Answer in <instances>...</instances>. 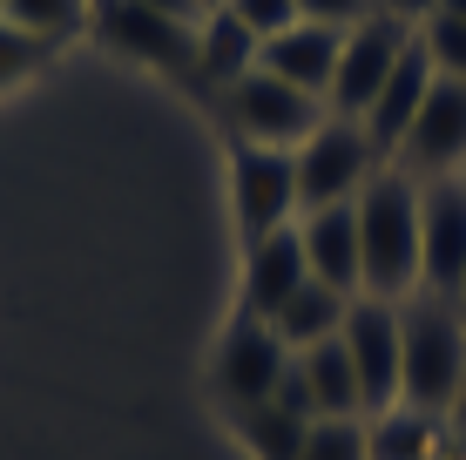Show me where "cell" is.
I'll use <instances>...</instances> for the list:
<instances>
[{
    "instance_id": "6da1fadb",
    "label": "cell",
    "mask_w": 466,
    "mask_h": 460,
    "mask_svg": "<svg viewBox=\"0 0 466 460\" xmlns=\"http://www.w3.org/2000/svg\"><path fill=\"white\" fill-rule=\"evenodd\" d=\"M466 400V312L453 298L412 291L399 305V406L453 420Z\"/></svg>"
},
{
    "instance_id": "7a4b0ae2",
    "label": "cell",
    "mask_w": 466,
    "mask_h": 460,
    "mask_svg": "<svg viewBox=\"0 0 466 460\" xmlns=\"http://www.w3.org/2000/svg\"><path fill=\"white\" fill-rule=\"evenodd\" d=\"M359 291L406 305L420 291V177L385 163L359 189Z\"/></svg>"
},
{
    "instance_id": "3957f363",
    "label": "cell",
    "mask_w": 466,
    "mask_h": 460,
    "mask_svg": "<svg viewBox=\"0 0 466 460\" xmlns=\"http://www.w3.org/2000/svg\"><path fill=\"white\" fill-rule=\"evenodd\" d=\"M291 163H298V217L304 210H325V203H351L365 183L379 177V142L359 129V122H345V116H325L311 136L291 149Z\"/></svg>"
},
{
    "instance_id": "277c9868",
    "label": "cell",
    "mask_w": 466,
    "mask_h": 460,
    "mask_svg": "<svg viewBox=\"0 0 466 460\" xmlns=\"http://www.w3.org/2000/svg\"><path fill=\"white\" fill-rule=\"evenodd\" d=\"M223 116H230L237 142H257V149H298V142L325 122V102L304 95V88H291V82H278L270 68H250L244 82L223 88Z\"/></svg>"
},
{
    "instance_id": "5b68a950",
    "label": "cell",
    "mask_w": 466,
    "mask_h": 460,
    "mask_svg": "<svg viewBox=\"0 0 466 460\" xmlns=\"http://www.w3.org/2000/svg\"><path fill=\"white\" fill-rule=\"evenodd\" d=\"M230 210H237V237H244V244H257V237H270V230H291L298 224V163H291V149L237 142Z\"/></svg>"
},
{
    "instance_id": "8992f818",
    "label": "cell",
    "mask_w": 466,
    "mask_h": 460,
    "mask_svg": "<svg viewBox=\"0 0 466 460\" xmlns=\"http://www.w3.org/2000/svg\"><path fill=\"white\" fill-rule=\"evenodd\" d=\"M406 47H412V27L392 21V14H372V21L345 27L339 75H331L325 108H331V116H345V122H359L365 108L379 102V88L392 82V68H399V55H406Z\"/></svg>"
},
{
    "instance_id": "52a82bcc",
    "label": "cell",
    "mask_w": 466,
    "mask_h": 460,
    "mask_svg": "<svg viewBox=\"0 0 466 460\" xmlns=\"http://www.w3.org/2000/svg\"><path fill=\"white\" fill-rule=\"evenodd\" d=\"M392 163L420 183L466 177V82H446L440 75L426 88V102H420V116H412V129H406Z\"/></svg>"
},
{
    "instance_id": "ba28073f",
    "label": "cell",
    "mask_w": 466,
    "mask_h": 460,
    "mask_svg": "<svg viewBox=\"0 0 466 460\" xmlns=\"http://www.w3.org/2000/svg\"><path fill=\"white\" fill-rule=\"evenodd\" d=\"M466 284V177L420 183V291L453 298Z\"/></svg>"
},
{
    "instance_id": "9c48e42d",
    "label": "cell",
    "mask_w": 466,
    "mask_h": 460,
    "mask_svg": "<svg viewBox=\"0 0 466 460\" xmlns=\"http://www.w3.org/2000/svg\"><path fill=\"white\" fill-rule=\"evenodd\" d=\"M102 41L156 75H197V21H176L142 0H102Z\"/></svg>"
},
{
    "instance_id": "30bf717a",
    "label": "cell",
    "mask_w": 466,
    "mask_h": 460,
    "mask_svg": "<svg viewBox=\"0 0 466 460\" xmlns=\"http://www.w3.org/2000/svg\"><path fill=\"white\" fill-rule=\"evenodd\" d=\"M284 366H291V345L278 339V325L237 312V325L223 332V345H217V393L230 400V414L237 406H264L270 393H278Z\"/></svg>"
},
{
    "instance_id": "8fae6325",
    "label": "cell",
    "mask_w": 466,
    "mask_h": 460,
    "mask_svg": "<svg viewBox=\"0 0 466 460\" xmlns=\"http://www.w3.org/2000/svg\"><path fill=\"white\" fill-rule=\"evenodd\" d=\"M339 345L351 353V373H359V393H365V414L399 406V305L359 291V298H351V312H345Z\"/></svg>"
},
{
    "instance_id": "7c38bea8",
    "label": "cell",
    "mask_w": 466,
    "mask_h": 460,
    "mask_svg": "<svg viewBox=\"0 0 466 460\" xmlns=\"http://www.w3.org/2000/svg\"><path fill=\"white\" fill-rule=\"evenodd\" d=\"M339 47H345V27H325V21H298L284 27L278 41L257 47V68H270L278 82H291L304 95L325 102L331 95V75H339Z\"/></svg>"
},
{
    "instance_id": "4fadbf2b",
    "label": "cell",
    "mask_w": 466,
    "mask_h": 460,
    "mask_svg": "<svg viewBox=\"0 0 466 460\" xmlns=\"http://www.w3.org/2000/svg\"><path fill=\"white\" fill-rule=\"evenodd\" d=\"M298 244H304V264H311L318 284L359 298V197L325 203V210H304L298 217Z\"/></svg>"
},
{
    "instance_id": "5bb4252c",
    "label": "cell",
    "mask_w": 466,
    "mask_h": 460,
    "mask_svg": "<svg viewBox=\"0 0 466 460\" xmlns=\"http://www.w3.org/2000/svg\"><path fill=\"white\" fill-rule=\"evenodd\" d=\"M440 82L432 75V61H426V47H420V27H412V47L399 55V68H392V82L379 88V102L359 116V129L379 142V156H399V142H406L412 129V116H420V102H426V88Z\"/></svg>"
},
{
    "instance_id": "9a60e30c",
    "label": "cell",
    "mask_w": 466,
    "mask_h": 460,
    "mask_svg": "<svg viewBox=\"0 0 466 460\" xmlns=\"http://www.w3.org/2000/svg\"><path fill=\"white\" fill-rule=\"evenodd\" d=\"M304 278H311V264H304L298 224L244 244V312H250V319H270V312H278Z\"/></svg>"
},
{
    "instance_id": "2e32d148",
    "label": "cell",
    "mask_w": 466,
    "mask_h": 460,
    "mask_svg": "<svg viewBox=\"0 0 466 460\" xmlns=\"http://www.w3.org/2000/svg\"><path fill=\"white\" fill-rule=\"evenodd\" d=\"M345 312H351V291H331V284L304 278L298 291L270 312V325H278V339L291 345V353H311V345H325V339L345 332Z\"/></svg>"
},
{
    "instance_id": "e0dca14e",
    "label": "cell",
    "mask_w": 466,
    "mask_h": 460,
    "mask_svg": "<svg viewBox=\"0 0 466 460\" xmlns=\"http://www.w3.org/2000/svg\"><path fill=\"white\" fill-rule=\"evenodd\" d=\"M257 47H264V41H257L223 0H210V14L197 21V75H203V82H217V88L244 82V75L257 68Z\"/></svg>"
},
{
    "instance_id": "ac0fdd59",
    "label": "cell",
    "mask_w": 466,
    "mask_h": 460,
    "mask_svg": "<svg viewBox=\"0 0 466 460\" xmlns=\"http://www.w3.org/2000/svg\"><path fill=\"white\" fill-rule=\"evenodd\" d=\"M365 460H446V420L420 414V406L365 414Z\"/></svg>"
},
{
    "instance_id": "d6986e66",
    "label": "cell",
    "mask_w": 466,
    "mask_h": 460,
    "mask_svg": "<svg viewBox=\"0 0 466 460\" xmlns=\"http://www.w3.org/2000/svg\"><path fill=\"white\" fill-rule=\"evenodd\" d=\"M298 373H304V393H311V420H351V414H365L359 373H351V353L339 339L298 353Z\"/></svg>"
},
{
    "instance_id": "ffe728a7",
    "label": "cell",
    "mask_w": 466,
    "mask_h": 460,
    "mask_svg": "<svg viewBox=\"0 0 466 460\" xmlns=\"http://www.w3.org/2000/svg\"><path fill=\"white\" fill-rule=\"evenodd\" d=\"M304 426H311V420L284 414L278 400H264V406H237V440H244L257 460H298V454H304Z\"/></svg>"
},
{
    "instance_id": "44dd1931",
    "label": "cell",
    "mask_w": 466,
    "mask_h": 460,
    "mask_svg": "<svg viewBox=\"0 0 466 460\" xmlns=\"http://www.w3.org/2000/svg\"><path fill=\"white\" fill-rule=\"evenodd\" d=\"M7 21L41 41H68L88 21V0H7Z\"/></svg>"
},
{
    "instance_id": "7402d4cb",
    "label": "cell",
    "mask_w": 466,
    "mask_h": 460,
    "mask_svg": "<svg viewBox=\"0 0 466 460\" xmlns=\"http://www.w3.org/2000/svg\"><path fill=\"white\" fill-rule=\"evenodd\" d=\"M420 47H426L432 75L466 82V21H453V14H426V21H420Z\"/></svg>"
},
{
    "instance_id": "603a6c76",
    "label": "cell",
    "mask_w": 466,
    "mask_h": 460,
    "mask_svg": "<svg viewBox=\"0 0 466 460\" xmlns=\"http://www.w3.org/2000/svg\"><path fill=\"white\" fill-rule=\"evenodd\" d=\"M298 460H365V414L311 420V426H304V454Z\"/></svg>"
},
{
    "instance_id": "cb8c5ba5",
    "label": "cell",
    "mask_w": 466,
    "mask_h": 460,
    "mask_svg": "<svg viewBox=\"0 0 466 460\" xmlns=\"http://www.w3.org/2000/svg\"><path fill=\"white\" fill-rule=\"evenodd\" d=\"M47 47L55 41H41V35H27V27H14L7 14H0V88H14V82H27V75L47 61Z\"/></svg>"
},
{
    "instance_id": "d4e9b609",
    "label": "cell",
    "mask_w": 466,
    "mask_h": 460,
    "mask_svg": "<svg viewBox=\"0 0 466 460\" xmlns=\"http://www.w3.org/2000/svg\"><path fill=\"white\" fill-rule=\"evenodd\" d=\"M223 7H230V14L250 27L257 41H278L284 27H298V21H304V14H298V0H223Z\"/></svg>"
},
{
    "instance_id": "484cf974",
    "label": "cell",
    "mask_w": 466,
    "mask_h": 460,
    "mask_svg": "<svg viewBox=\"0 0 466 460\" xmlns=\"http://www.w3.org/2000/svg\"><path fill=\"white\" fill-rule=\"evenodd\" d=\"M304 21H325V27H359L379 14V0H298Z\"/></svg>"
},
{
    "instance_id": "4316f807",
    "label": "cell",
    "mask_w": 466,
    "mask_h": 460,
    "mask_svg": "<svg viewBox=\"0 0 466 460\" xmlns=\"http://www.w3.org/2000/svg\"><path fill=\"white\" fill-rule=\"evenodd\" d=\"M432 7H440V0H379V14H392V21H406V27H420Z\"/></svg>"
},
{
    "instance_id": "83f0119b",
    "label": "cell",
    "mask_w": 466,
    "mask_h": 460,
    "mask_svg": "<svg viewBox=\"0 0 466 460\" xmlns=\"http://www.w3.org/2000/svg\"><path fill=\"white\" fill-rule=\"evenodd\" d=\"M142 7H163V14H176V21H203L210 0H142Z\"/></svg>"
},
{
    "instance_id": "f1b7e54d",
    "label": "cell",
    "mask_w": 466,
    "mask_h": 460,
    "mask_svg": "<svg viewBox=\"0 0 466 460\" xmlns=\"http://www.w3.org/2000/svg\"><path fill=\"white\" fill-rule=\"evenodd\" d=\"M432 14H453V21H466V0H440Z\"/></svg>"
},
{
    "instance_id": "f546056e",
    "label": "cell",
    "mask_w": 466,
    "mask_h": 460,
    "mask_svg": "<svg viewBox=\"0 0 466 460\" xmlns=\"http://www.w3.org/2000/svg\"><path fill=\"white\" fill-rule=\"evenodd\" d=\"M0 14H7V0H0Z\"/></svg>"
},
{
    "instance_id": "4dcf8cb0",
    "label": "cell",
    "mask_w": 466,
    "mask_h": 460,
    "mask_svg": "<svg viewBox=\"0 0 466 460\" xmlns=\"http://www.w3.org/2000/svg\"><path fill=\"white\" fill-rule=\"evenodd\" d=\"M460 460H466V454H460Z\"/></svg>"
}]
</instances>
